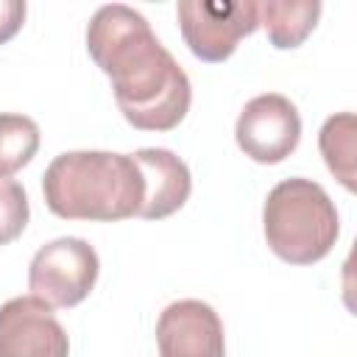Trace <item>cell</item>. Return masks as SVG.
Segmentation results:
<instances>
[{
	"mask_svg": "<svg viewBox=\"0 0 357 357\" xmlns=\"http://www.w3.org/2000/svg\"><path fill=\"white\" fill-rule=\"evenodd\" d=\"M100 273L98 251L81 237H59L45 243L28 265L31 296L53 310L81 304Z\"/></svg>",
	"mask_w": 357,
	"mask_h": 357,
	"instance_id": "obj_4",
	"label": "cell"
},
{
	"mask_svg": "<svg viewBox=\"0 0 357 357\" xmlns=\"http://www.w3.org/2000/svg\"><path fill=\"white\" fill-rule=\"evenodd\" d=\"M257 11H259V25H265L268 31V42L279 50H293L318 25L321 3L318 0H265V3H257Z\"/></svg>",
	"mask_w": 357,
	"mask_h": 357,
	"instance_id": "obj_10",
	"label": "cell"
},
{
	"mask_svg": "<svg viewBox=\"0 0 357 357\" xmlns=\"http://www.w3.org/2000/svg\"><path fill=\"white\" fill-rule=\"evenodd\" d=\"M159 357H226L220 315L198 298H181L156 321Z\"/></svg>",
	"mask_w": 357,
	"mask_h": 357,
	"instance_id": "obj_8",
	"label": "cell"
},
{
	"mask_svg": "<svg viewBox=\"0 0 357 357\" xmlns=\"http://www.w3.org/2000/svg\"><path fill=\"white\" fill-rule=\"evenodd\" d=\"M176 17L190 53L209 64L226 61L237 42L259 28V11L251 0H181Z\"/></svg>",
	"mask_w": 357,
	"mask_h": 357,
	"instance_id": "obj_5",
	"label": "cell"
},
{
	"mask_svg": "<svg viewBox=\"0 0 357 357\" xmlns=\"http://www.w3.org/2000/svg\"><path fill=\"white\" fill-rule=\"evenodd\" d=\"M354 134H357V120L351 112L326 117V123L318 131L321 156H324L329 173L346 190L357 187V181H354Z\"/></svg>",
	"mask_w": 357,
	"mask_h": 357,
	"instance_id": "obj_11",
	"label": "cell"
},
{
	"mask_svg": "<svg viewBox=\"0 0 357 357\" xmlns=\"http://www.w3.org/2000/svg\"><path fill=\"white\" fill-rule=\"evenodd\" d=\"M39 126L28 114L0 112V178L22 170L39 151Z\"/></svg>",
	"mask_w": 357,
	"mask_h": 357,
	"instance_id": "obj_12",
	"label": "cell"
},
{
	"mask_svg": "<svg viewBox=\"0 0 357 357\" xmlns=\"http://www.w3.org/2000/svg\"><path fill=\"white\" fill-rule=\"evenodd\" d=\"M28 6L22 0H0V45L17 36V31L25 22Z\"/></svg>",
	"mask_w": 357,
	"mask_h": 357,
	"instance_id": "obj_14",
	"label": "cell"
},
{
	"mask_svg": "<svg viewBox=\"0 0 357 357\" xmlns=\"http://www.w3.org/2000/svg\"><path fill=\"white\" fill-rule=\"evenodd\" d=\"M0 357H70V337L53 307L33 296L0 304Z\"/></svg>",
	"mask_w": 357,
	"mask_h": 357,
	"instance_id": "obj_7",
	"label": "cell"
},
{
	"mask_svg": "<svg viewBox=\"0 0 357 357\" xmlns=\"http://www.w3.org/2000/svg\"><path fill=\"white\" fill-rule=\"evenodd\" d=\"M42 195L64 220H128L139 215L145 184L131 153L64 151L42 176Z\"/></svg>",
	"mask_w": 357,
	"mask_h": 357,
	"instance_id": "obj_2",
	"label": "cell"
},
{
	"mask_svg": "<svg viewBox=\"0 0 357 357\" xmlns=\"http://www.w3.org/2000/svg\"><path fill=\"white\" fill-rule=\"evenodd\" d=\"M86 50L109 75L117 109L139 131H173L190 112L192 86L151 22L123 3L100 6L86 25Z\"/></svg>",
	"mask_w": 357,
	"mask_h": 357,
	"instance_id": "obj_1",
	"label": "cell"
},
{
	"mask_svg": "<svg viewBox=\"0 0 357 357\" xmlns=\"http://www.w3.org/2000/svg\"><path fill=\"white\" fill-rule=\"evenodd\" d=\"M31 218L28 195L20 181L14 178H0V245L14 243Z\"/></svg>",
	"mask_w": 357,
	"mask_h": 357,
	"instance_id": "obj_13",
	"label": "cell"
},
{
	"mask_svg": "<svg viewBox=\"0 0 357 357\" xmlns=\"http://www.w3.org/2000/svg\"><path fill=\"white\" fill-rule=\"evenodd\" d=\"M262 231L268 248L290 265H312L324 259L337 234L340 220L326 190L312 178L279 181L262 206Z\"/></svg>",
	"mask_w": 357,
	"mask_h": 357,
	"instance_id": "obj_3",
	"label": "cell"
},
{
	"mask_svg": "<svg viewBox=\"0 0 357 357\" xmlns=\"http://www.w3.org/2000/svg\"><path fill=\"white\" fill-rule=\"evenodd\" d=\"M240 151L259 165H279L287 159L301 139V117L290 98L265 92L251 98L234 126Z\"/></svg>",
	"mask_w": 357,
	"mask_h": 357,
	"instance_id": "obj_6",
	"label": "cell"
},
{
	"mask_svg": "<svg viewBox=\"0 0 357 357\" xmlns=\"http://www.w3.org/2000/svg\"><path fill=\"white\" fill-rule=\"evenodd\" d=\"M131 156L145 184V195L137 218L162 220L178 212L192 192V176L187 162L167 148H139Z\"/></svg>",
	"mask_w": 357,
	"mask_h": 357,
	"instance_id": "obj_9",
	"label": "cell"
}]
</instances>
